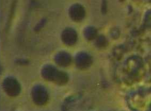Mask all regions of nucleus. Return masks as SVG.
Returning a JSON list of instances; mask_svg holds the SVG:
<instances>
[{
	"label": "nucleus",
	"instance_id": "5",
	"mask_svg": "<svg viewBox=\"0 0 151 111\" xmlns=\"http://www.w3.org/2000/svg\"><path fill=\"white\" fill-rule=\"evenodd\" d=\"M62 38L63 41L66 44L72 45L76 41L77 34L73 29L67 28L63 32Z\"/></svg>",
	"mask_w": 151,
	"mask_h": 111
},
{
	"label": "nucleus",
	"instance_id": "2",
	"mask_svg": "<svg viewBox=\"0 0 151 111\" xmlns=\"http://www.w3.org/2000/svg\"><path fill=\"white\" fill-rule=\"evenodd\" d=\"M33 97L37 104L43 105L48 100V92L44 87L40 85L37 86L33 89Z\"/></svg>",
	"mask_w": 151,
	"mask_h": 111
},
{
	"label": "nucleus",
	"instance_id": "4",
	"mask_svg": "<svg viewBox=\"0 0 151 111\" xmlns=\"http://www.w3.org/2000/svg\"><path fill=\"white\" fill-rule=\"evenodd\" d=\"M70 15L71 18L76 21L83 19L85 15V11L80 4H74L70 9Z\"/></svg>",
	"mask_w": 151,
	"mask_h": 111
},
{
	"label": "nucleus",
	"instance_id": "6",
	"mask_svg": "<svg viewBox=\"0 0 151 111\" xmlns=\"http://www.w3.org/2000/svg\"><path fill=\"white\" fill-rule=\"evenodd\" d=\"M55 60L60 66L66 67L70 65L72 59L68 53L65 52H60L56 55Z\"/></svg>",
	"mask_w": 151,
	"mask_h": 111
},
{
	"label": "nucleus",
	"instance_id": "7",
	"mask_svg": "<svg viewBox=\"0 0 151 111\" xmlns=\"http://www.w3.org/2000/svg\"><path fill=\"white\" fill-rule=\"evenodd\" d=\"M97 31L93 27H88L84 31V35L87 39H92L96 36Z\"/></svg>",
	"mask_w": 151,
	"mask_h": 111
},
{
	"label": "nucleus",
	"instance_id": "1",
	"mask_svg": "<svg viewBox=\"0 0 151 111\" xmlns=\"http://www.w3.org/2000/svg\"><path fill=\"white\" fill-rule=\"evenodd\" d=\"M42 75L47 80L52 81L59 85H64L69 80V77L66 72L60 71L50 65H45L42 70Z\"/></svg>",
	"mask_w": 151,
	"mask_h": 111
},
{
	"label": "nucleus",
	"instance_id": "3",
	"mask_svg": "<svg viewBox=\"0 0 151 111\" xmlns=\"http://www.w3.org/2000/svg\"><path fill=\"white\" fill-rule=\"evenodd\" d=\"M92 60L91 56L87 53H78L76 58V64L77 68L80 70L88 69L91 65Z\"/></svg>",
	"mask_w": 151,
	"mask_h": 111
},
{
	"label": "nucleus",
	"instance_id": "8",
	"mask_svg": "<svg viewBox=\"0 0 151 111\" xmlns=\"http://www.w3.org/2000/svg\"><path fill=\"white\" fill-rule=\"evenodd\" d=\"M107 42L105 38L104 37H100L98 38L97 44L98 45L99 47H104L106 44Z\"/></svg>",
	"mask_w": 151,
	"mask_h": 111
}]
</instances>
